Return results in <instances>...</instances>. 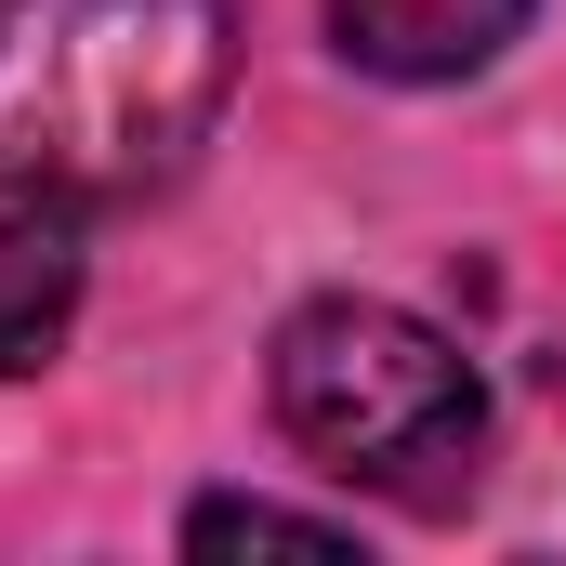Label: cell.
<instances>
[{
	"label": "cell",
	"instance_id": "6da1fadb",
	"mask_svg": "<svg viewBox=\"0 0 566 566\" xmlns=\"http://www.w3.org/2000/svg\"><path fill=\"white\" fill-rule=\"evenodd\" d=\"M238 93L224 0H0V185L106 211L171 185Z\"/></svg>",
	"mask_w": 566,
	"mask_h": 566
},
{
	"label": "cell",
	"instance_id": "7a4b0ae2",
	"mask_svg": "<svg viewBox=\"0 0 566 566\" xmlns=\"http://www.w3.org/2000/svg\"><path fill=\"white\" fill-rule=\"evenodd\" d=\"M264 396H277L290 448L343 488H382V501H461L474 488V448H488V382L474 356L409 316V303H369V290H316L303 316H277V356H264Z\"/></svg>",
	"mask_w": 566,
	"mask_h": 566
},
{
	"label": "cell",
	"instance_id": "3957f363",
	"mask_svg": "<svg viewBox=\"0 0 566 566\" xmlns=\"http://www.w3.org/2000/svg\"><path fill=\"white\" fill-rule=\"evenodd\" d=\"M514 27H527V0H329V40L369 80H474V66H501Z\"/></svg>",
	"mask_w": 566,
	"mask_h": 566
},
{
	"label": "cell",
	"instance_id": "277c9868",
	"mask_svg": "<svg viewBox=\"0 0 566 566\" xmlns=\"http://www.w3.org/2000/svg\"><path fill=\"white\" fill-rule=\"evenodd\" d=\"M66 329H80V238L53 224V198H0V382H27Z\"/></svg>",
	"mask_w": 566,
	"mask_h": 566
},
{
	"label": "cell",
	"instance_id": "5b68a950",
	"mask_svg": "<svg viewBox=\"0 0 566 566\" xmlns=\"http://www.w3.org/2000/svg\"><path fill=\"white\" fill-rule=\"evenodd\" d=\"M185 554H356V514H290V501L224 488L185 514Z\"/></svg>",
	"mask_w": 566,
	"mask_h": 566
}]
</instances>
